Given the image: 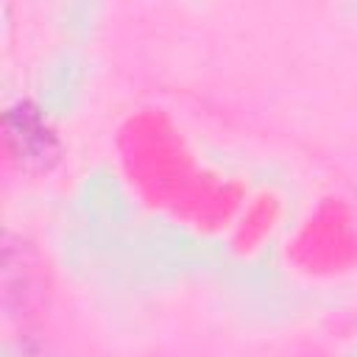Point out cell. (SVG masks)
<instances>
[{
	"label": "cell",
	"instance_id": "obj_1",
	"mask_svg": "<svg viewBox=\"0 0 357 357\" xmlns=\"http://www.w3.org/2000/svg\"><path fill=\"white\" fill-rule=\"evenodd\" d=\"M3 126H6L8 153L22 170L42 173L59 162V153H61L59 137L33 103H28V100L14 103L6 112Z\"/></svg>",
	"mask_w": 357,
	"mask_h": 357
}]
</instances>
